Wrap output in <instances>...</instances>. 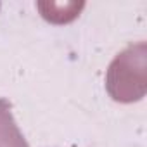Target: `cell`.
I'll return each instance as SVG.
<instances>
[{"mask_svg":"<svg viewBox=\"0 0 147 147\" xmlns=\"http://www.w3.org/2000/svg\"><path fill=\"white\" fill-rule=\"evenodd\" d=\"M106 90L113 100L131 104L142 100L147 92V45L133 43L121 50L106 73Z\"/></svg>","mask_w":147,"mask_h":147,"instance_id":"cell-1","label":"cell"},{"mask_svg":"<svg viewBox=\"0 0 147 147\" xmlns=\"http://www.w3.org/2000/svg\"><path fill=\"white\" fill-rule=\"evenodd\" d=\"M0 147H30L16 125L7 99H0Z\"/></svg>","mask_w":147,"mask_h":147,"instance_id":"cell-2","label":"cell"}]
</instances>
